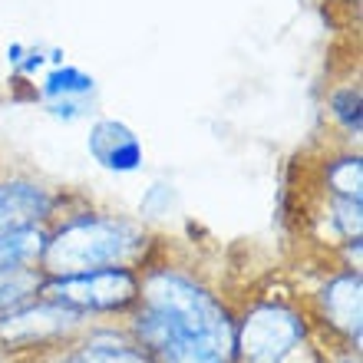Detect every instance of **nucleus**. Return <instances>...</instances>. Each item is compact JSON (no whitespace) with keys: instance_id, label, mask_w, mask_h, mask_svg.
<instances>
[{"instance_id":"obj_9","label":"nucleus","mask_w":363,"mask_h":363,"mask_svg":"<svg viewBox=\"0 0 363 363\" xmlns=\"http://www.w3.org/2000/svg\"><path fill=\"white\" fill-rule=\"evenodd\" d=\"M43 231L37 225H27V228H17L0 238V271H13V268H30L33 261L43 255Z\"/></svg>"},{"instance_id":"obj_6","label":"nucleus","mask_w":363,"mask_h":363,"mask_svg":"<svg viewBox=\"0 0 363 363\" xmlns=\"http://www.w3.org/2000/svg\"><path fill=\"white\" fill-rule=\"evenodd\" d=\"M89 152L103 169L109 172H133L143 162V145L133 135V129H125L116 119H99L89 133Z\"/></svg>"},{"instance_id":"obj_13","label":"nucleus","mask_w":363,"mask_h":363,"mask_svg":"<svg viewBox=\"0 0 363 363\" xmlns=\"http://www.w3.org/2000/svg\"><path fill=\"white\" fill-rule=\"evenodd\" d=\"M334 116L340 119V123L350 129V133H360V89L357 86H347V89H340V93L334 96Z\"/></svg>"},{"instance_id":"obj_4","label":"nucleus","mask_w":363,"mask_h":363,"mask_svg":"<svg viewBox=\"0 0 363 363\" xmlns=\"http://www.w3.org/2000/svg\"><path fill=\"white\" fill-rule=\"evenodd\" d=\"M40 291L47 294V301L77 307V311H113V307L133 304L139 297V281L125 268H99L86 274L57 277L53 284H43Z\"/></svg>"},{"instance_id":"obj_11","label":"nucleus","mask_w":363,"mask_h":363,"mask_svg":"<svg viewBox=\"0 0 363 363\" xmlns=\"http://www.w3.org/2000/svg\"><path fill=\"white\" fill-rule=\"evenodd\" d=\"M60 363H152V357L143 354V350H133V347H99L89 344L77 354H67Z\"/></svg>"},{"instance_id":"obj_10","label":"nucleus","mask_w":363,"mask_h":363,"mask_svg":"<svg viewBox=\"0 0 363 363\" xmlns=\"http://www.w3.org/2000/svg\"><path fill=\"white\" fill-rule=\"evenodd\" d=\"M40 287H43V277H40V271H33V268L0 271V311L23 304L30 294H37Z\"/></svg>"},{"instance_id":"obj_14","label":"nucleus","mask_w":363,"mask_h":363,"mask_svg":"<svg viewBox=\"0 0 363 363\" xmlns=\"http://www.w3.org/2000/svg\"><path fill=\"white\" fill-rule=\"evenodd\" d=\"M93 89V79L83 77L79 69H57L53 77L47 79V93L50 96H73V93H89Z\"/></svg>"},{"instance_id":"obj_5","label":"nucleus","mask_w":363,"mask_h":363,"mask_svg":"<svg viewBox=\"0 0 363 363\" xmlns=\"http://www.w3.org/2000/svg\"><path fill=\"white\" fill-rule=\"evenodd\" d=\"M79 324V311L67 304H57V301H47L40 307H30V311H20V314H10L0 320V337L10 340V344H43L50 337H60L73 330Z\"/></svg>"},{"instance_id":"obj_1","label":"nucleus","mask_w":363,"mask_h":363,"mask_svg":"<svg viewBox=\"0 0 363 363\" xmlns=\"http://www.w3.org/2000/svg\"><path fill=\"white\" fill-rule=\"evenodd\" d=\"M135 334L152 363H231L235 330L208 291L189 277L159 271L143 284Z\"/></svg>"},{"instance_id":"obj_12","label":"nucleus","mask_w":363,"mask_h":363,"mask_svg":"<svg viewBox=\"0 0 363 363\" xmlns=\"http://www.w3.org/2000/svg\"><path fill=\"white\" fill-rule=\"evenodd\" d=\"M327 182L337 195H347V199H360V155H344L330 165Z\"/></svg>"},{"instance_id":"obj_2","label":"nucleus","mask_w":363,"mask_h":363,"mask_svg":"<svg viewBox=\"0 0 363 363\" xmlns=\"http://www.w3.org/2000/svg\"><path fill=\"white\" fill-rule=\"evenodd\" d=\"M139 248L135 235L125 221L109 218H79L60 228L43 245V268L53 277H73L99 268H123Z\"/></svg>"},{"instance_id":"obj_7","label":"nucleus","mask_w":363,"mask_h":363,"mask_svg":"<svg viewBox=\"0 0 363 363\" xmlns=\"http://www.w3.org/2000/svg\"><path fill=\"white\" fill-rule=\"evenodd\" d=\"M50 211V195L30 182H7L0 185V238L17 228L37 225Z\"/></svg>"},{"instance_id":"obj_8","label":"nucleus","mask_w":363,"mask_h":363,"mask_svg":"<svg viewBox=\"0 0 363 363\" xmlns=\"http://www.w3.org/2000/svg\"><path fill=\"white\" fill-rule=\"evenodd\" d=\"M324 314L337 330L360 340V274H340L324 287Z\"/></svg>"},{"instance_id":"obj_3","label":"nucleus","mask_w":363,"mask_h":363,"mask_svg":"<svg viewBox=\"0 0 363 363\" xmlns=\"http://www.w3.org/2000/svg\"><path fill=\"white\" fill-rule=\"evenodd\" d=\"M304 340V317L287 304H258L245 314L235 350L245 363H281Z\"/></svg>"}]
</instances>
